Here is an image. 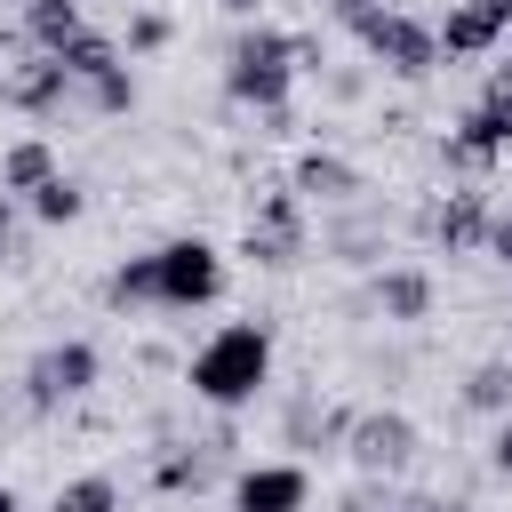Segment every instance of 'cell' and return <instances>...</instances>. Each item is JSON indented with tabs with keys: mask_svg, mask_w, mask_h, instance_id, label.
<instances>
[{
	"mask_svg": "<svg viewBox=\"0 0 512 512\" xmlns=\"http://www.w3.org/2000/svg\"><path fill=\"white\" fill-rule=\"evenodd\" d=\"M80 208H88V192H80V176H48V184H40L32 200H24V216H32V224H72Z\"/></svg>",
	"mask_w": 512,
	"mask_h": 512,
	"instance_id": "7402d4cb",
	"label": "cell"
},
{
	"mask_svg": "<svg viewBox=\"0 0 512 512\" xmlns=\"http://www.w3.org/2000/svg\"><path fill=\"white\" fill-rule=\"evenodd\" d=\"M352 40H360L392 80H424V72L440 64V32H432L424 16H408V8H368V16H352Z\"/></svg>",
	"mask_w": 512,
	"mask_h": 512,
	"instance_id": "277c9868",
	"label": "cell"
},
{
	"mask_svg": "<svg viewBox=\"0 0 512 512\" xmlns=\"http://www.w3.org/2000/svg\"><path fill=\"white\" fill-rule=\"evenodd\" d=\"M488 464H496V472H504V480H512V416H504V424H496V440H488Z\"/></svg>",
	"mask_w": 512,
	"mask_h": 512,
	"instance_id": "f546056e",
	"label": "cell"
},
{
	"mask_svg": "<svg viewBox=\"0 0 512 512\" xmlns=\"http://www.w3.org/2000/svg\"><path fill=\"white\" fill-rule=\"evenodd\" d=\"M48 176H64V168H56V144H48V136H16V144L0 152V192L32 200V192H40Z\"/></svg>",
	"mask_w": 512,
	"mask_h": 512,
	"instance_id": "ac0fdd59",
	"label": "cell"
},
{
	"mask_svg": "<svg viewBox=\"0 0 512 512\" xmlns=\"http://www.w3.org/2000/svg\"><path fill=\"white\" fill-rule=\"evenodd\" d=\"M320 248H328L336 264H376V256H384V232H376L368 216H336V224L320 232Z\"/></svg>",
	"mask_w": 512,
	"mask_h": 512,
	"instance_id": "ffe728a7",
	"label": "cell"
},
{
	"mask_svg": "<svg viewBox=\"0 0 512 512\" xmlns=\"http://www.w3.org/2000/svg\"><path fill=\"white\" fill-rule=\"evenodd\" d=\"M416 448H424V432H416V416H400V408H360V416H352V440H344V456H352L360 480H400V472L416 464Z\"/></svg>",
	"mask_w": 512,
	"mask_h": 512,
	"instance_id": "52a82bcc",
	"label": "cell"
},
{
	"mask_svg": "<svg viewBox=\"0 0 512 512\" xmlns=\"http://www.w3.org/2000/svg\"><path fill=\"white\" fill-rule=\"evenodd\" d=\"M304 248H312V216H304V200H296L288 184L264 192L256 216H248V232H240V256L264 264V272H288V264H304Z\"/></svg>",
	"mask_w": 512,
	"mask_h": 512,
	"instance_id": "5b68a950",
	"label": "cell"
},
{
	"mask_svg": "<svg viewBox=\"0 0 512 512\" xmlns=\"http://www.w3.org/2000/svg\"><path fill=\"white\" fill-rule=\"evenodd\" d=\"M16 8H32V0H16Z\"/></svg>",
	"mask_w": 512,
	"mask_h": 512,
	"instance_id": "836d02e7",
	"label": "cell"
},
{
	"mask_svg": "<svg viewBox=\"0 0 512 512\" xmlns=\"http://www.w3.org/2000/svg\"><path fill=\"white\" fill-rule=\"evenodd\" d=\"M288 192H296L304 208H312V200H320V208H360V192H368V184H360V168H352L344 152H320V144H312V152H296Z\"/></svg>",
	"mask_w": 512,
	"mask_h": 512,
	"instance_id": "8fae6325",
	"label": "cell"
},
{
	"mask_svg": "<svg viewBox=\"0 0 512 512\" xmlns=\"http://www.w3.org/2000/svg\"><path fill=\"white\" fill-rule=\"evenodd\" d=\"M48 512H120V480H112V472H80V480L56 488Z\"/></svg>",
	"mask_w": 512,
	"mask_h": 512,
	"instance_id": "603a6c76",
	"label": "cell"
},
{
	"mask_svg": "<svg viewBox=\"0 0 512 512\" xmlns=\"http://www.w3.org/2000/svg\"><path fill=\"white\" fill-rule=\"evenodd\" d=\"M144 264H152V312H200V304L224 296V256L200 232L144 248Z\"/></svg>",
	"mask_w": 512,
	"mask_h": 512,
	"instance_id": "3957f363",
	"label": "cell"
},
{
	"mask_svg": "<svg viewBox=\"0 0 512 512\" xmlns=\"http://www.w3.org/2000/svg\"><path fill=\"white\" fill-rule=\"evenodd\" d=\"M352 416L360 408H344V400H288L280 408V440L296 448V456H344V440H352Z\"/></svg>",
	"mask_w": 512,
	"mask_h": 512,
	"instance_id": "9c48e42d",
	"label": "cell"
},
{
	"mask_svg": "<svg viewBox=\"0 0 512 512\" xmlns=\"http://www.w3.org/2000/svg\"><path fill=\"white\" fill-rule=\"evenodd\" d=\"M96 376H104L96 344H88V336H64V344L32 352V368H24V408H32V416H56L64 400L96 392Z\"/></svg>",
	"mask_w": 512,
	"mask_h": 512,
	"instance_id": "8992f818",
	"label": "cell"
},
{
	"mask_svg": "<svg viewBox=\"0 0 512 512\" xmlns=\"http://www.w3.org/2000/svg\"><path fill=\"white\" fill-rule=\"evenodd\" d=\"M224 448H232V432H216L208 448H184V440L160 448V456H152V488H160V496H200V488L216 480V456H224Z\"/></svg>",
	"mask_w": 512,
	"mask_h": 512,
	"instance_id": "9a60e30c",
	"label": "cell"
},
{
	"mask_svg": "<svg viewBox=\"0 0 512 512\" xmlns=\"http://www.w3.org/2000/svg\"><path fill=\"white\" fill-rule=\"evenodd\" d=\"M312 504V472L304 464H248L232 472V512H304Z\"/></svg>",
	"mask_w": 512,
	"mask_h": 512,
	"instance_id": "7c38bea8",
	"label": "cell"
},
{
	"mask_svg": "<svg viewBox=\"0 0 512 512\" xmlns=\"http://www.w3.org/2000/svg\"><path fill=\"white\" fill-rule=\"evenodd\" d=\"M80 96H88V112H104V120H120V112H136V72L120 64V72H104V80H88Z\"/></svg>",
	"mask_w": 512,
	"mask_h": 512,
	"instance_id": "d4e9b609",
	"label": "cell"
},
{
	"mask_svg": "<svg viewBox=\"0 0 512 512\" xmlns=\"http://www.w3.org/2000/svg\"><path fill=\"white\" fill-rule=\"evenodd\" d=\"M72 96H80V80H72L56 56H32V48H24V64L0 80V104H8V112H24V120H56Z\"/></svg>",
	"mask_w": 512,
	"mask_h": 512,
	"instance_id": "ba28073f",
	"label": "cell"
},
{
	"mask_svg": "<svg viewBox=\"0 0 512 512\" xmlns=\"http://www.w3.org/2000/svg\"><path fill=\"white\" fill-rule=\"evenodd\" d=\"M216 8H224V16H256L264 0H216Z\"/></svg>",
	"mask_w": 512,
	"mask_h": 512,
	"instance_id": "1f68e13d",
	"label": "cell"
},
{
	"mask_svg": "<svg viewBox=\"0 0 512 512\" xmlns=\"http://www.w3.org/2000/svg\"><path fill=\"white\" fill-rule=\"evenodd\" d=\"M480 104L512 112V56H496V64H488V88H480Z\"/></svg>",
	"mask_w": 512,
	"mask_h": 512,
	"instance_id": "83f0119b",
	"label": "cell"
},
{
	"mask_svg": "<svg viewBox=\"0 0 512 512\" xmlns=\"http://www.w3.org/2000/svg\"><path fill=\"white\" fill-rule=\"evenodd\" d=\"M0 264H24V200L0 192Z\"/></svg>",
	"mask_w": 512,
	"mask_h": 512,
	"instance_id": "4316f807",
	"label": "cell"
},
{
	"mask_svg": "<svg viewBox=\"0 0 512 512\" xmlns=\"http://www.w3.org/2000/svg\"><path fill=\"white\" fill-rule=\"evenodd\" d=\"M328 8H336V16H344V24H352V16H368V8H376V0H328Z\"/></svg>",
	"mask_w": 512,
	"mask_h": 512,
	"instance_id": "4dcf8cb0",
	"label": "cell"
},
{
	"mask_svg": "<svg viewBox=\"0 0 512 512\" xmlns=\"http://www.w3.org/2000/svg\"><path fill=\"white\" fill-rule=\"evenodd\" d=\"M0 512H16V488H0Z\"/></svg>",
	"mask_w": 512,
	"mask_h": 512,
	"instance_id": "d6a6232c",
	"label": "cell"
},
{
	"mask_svg": "<svg viewBox=\"0 0 512 512\" xmlns=\"http://www.w3.org/2000/svg\"><path fill=\"white\" fill-rule=\"evenodd\" d=\"M432 32H440V56H456V64H464V56H496V40H504L512 24H496V16H488V8H472V0H456Z\"/></svg>",
	"mask_w": 512,
	"mask_h": 512,
	"instance_id": "2e32d148",
	"label": "cell"
},
{
	"mask_svg": "<svg viewBox=\"0 0 512 512\" xmlns=\"http://www.w3.org/2000/svg\"><path fill=\"white\" fill-rule=\"evenodd\" d=\"M104 304H112V312H136V304H152V264H144V256L112 264V280H104Z\"/></svg>",
	"mask_w": 512,
	"mask_h": 512,
	"instance_id": "cb8c5ba5",
	"label": "cell"
},
{
	"mask_svg": "<svg viewBox=\"0 0 512 512\" xmlns=\"http://www.w3.org/2000/svg\"><path fill=\"white\" fill-rule=\"evenodd\" d=\"M184 384H192V400H208V408H248L264 384H272V328L264 320H232V328H216L200 352H192V368H184Z\"/></svg>",
	"mask_w": 512,
	"mask_h": 512,
	"instance_id": "6da1fadb",
	"label": "cell"
},
{
	"mask_svg": "<svg viewBox=\"0 0 512 512\" xmlns=\"http://www.w3.org/2000/svg\"><path fill=\"white\" fill-rule=\"evenodd\" d=\"M488 256L512 272V208H496V216H488Z\"/></svg>",
	"mask_w": 512,
	"mask_h": 512,
	"instance_id": "f1b7e54d",
	"label": "cell"
},
{
	"mask_svg": "<svg viewBox=\"0 0 512 512\" xmlns=\"http://www.w3.org/2000/svg\"><path fill=\"white\" fill-rule=\"evenodd\" d=\"M512 152V112H496V104H472L456 128H448V144H440V160L456 168V176H480V168H496Z\"/></svg>",
	"mask_w": 512,
	"mask_h": 512,
	"instance_id": "30bf717a",
	"label": "cell"
},
{
	"mask_svg": "<svg viewBox=\"0 0 512 512\" xmlns=\"http://www.w3.org/2000/svg\"><path fill=\"white\" fill-rule=\"evenodd\" d=\"M456 400H464L472 416H496V424H504V416H512V360H480V368L456 384Z\"/></svg>",
	"mask_w": 512,
	"mask_h": 512,
	"instance_id": "d6986e66",
	"label": "cell"
},
{
	"mask_svg": "<svg viewBox=\"0 0 512 512\" xmlns=\"http://www.w3.org/2000/svg\"><path fill=\"white\" fill-rule=\"evenodd\" d=\"M368 296H376V312H384L392 328H416V320H432V272H424V264H376Z\"/></svg>",
	"mask_w": 512,
	"mask_h": 512,
	"instance_id": "5bb4252c",
	"label": "cell"
},
{
	"mask_svg": "<svg viewBox=\"0 0 512 512\" xmlns=\"http://www.w3.org/2000/svg\"><path fill=\"white\" fill-rule=\"evenodd\" d=\"M488 216H496V208H488V192H448V200L432 208V224H424V232H432V248H440V256H488Z\"/></svg>",
	"mask_w": 512,
	"mask_h": 512,
	"instance_id": "4fadbf2b",
	"label": "cell"
},
{
	"mask_svg": "<svg viewBox=\"0 0 512 512\" xmlns=\"http://www.w3.org/2000/svg\"><path fill=\"white\" fill-rule=\"evenodd\" d=\"M56 64H64V72H72V80L88 88V80H104V72H120L128 56H120V40H104V32H80V40H72V48L56 56Z\"/></svg>",
	"mask_w": 512,
	"mask_h": 512,
	"instance_id": "44dd1931",
	"label": "cell"
},
{
	"mask_svg": "<svg viewBox=\"0 0 512 512\" xmlns=\"http://www.w3.org/2000/svg\"><path fill=\"white\" fill-rule=\"evenodd\" d=\"M80 32H88L80 0H32V8H24V48H32V56H64Z\"/></svg>",
	"mask_w": 512,
	"mask_h": 512,
	"instance_id": "e0dca14e",
	"label": "cell"
},
{
	"mask_svg": "<svg viewBox=\"0 0 512 512\" xmlns=\"http://www.w3.org/2000/svg\"><path fill=\"white\" fill-rule=\"evenodd\" d=\"M296 32H272V24H248L232 48H224V96L240 112H264L280 120L288 112V88H296Z\"/></svg>",
	"mask_w": 512,
	"mask_h": 512,
	"instance_id": "7a4b0ae2",
	"label": "cell"
},
{
	"mask_svg": "<svg viewBox=\"0 0 512 512\" xmlns=\"http://www.w3.org/2000/svg\"><path fill=\"white\" fill-rule=\"evenodd\" d=\"M168 32H176V24H168L160 8H136V16H128V56H160Z\"/></svg>",
	"mask_w": 512,
	"mask_h": 512,
	"instance_id": "484cf974",
	"label": "cell"
}]
</instances>
